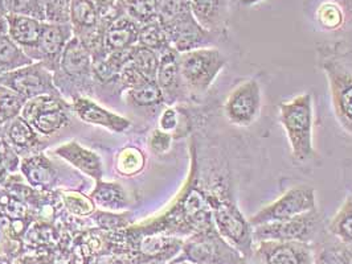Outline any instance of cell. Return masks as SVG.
Returning <instances> with one entry per match:
<instances>
[{
    "label": "cell",
    "mask_w": 352,
    "mask_h": 264,
    "mask_svg": "<svg viewBox=\"0 0 352 264\" xmlns=\"http://www.w3.org/2000/svg\"><path fill=\"white\" fill-rule=\"evenodd\" d=\"M314 248V264H352V248L339 239L323 241Z\"/></svg>",
    "instance_id": "cell-25"
},
{
    "label": "cell",
    "mask_w": 352,
    "mask_h": 264,
    "mask_svg": "<svg viewBox=\"0 0 352 264\" xmlns=\"http://www.w3.org/2000/svg\"><path fill=\"white\" fill-rule=\"evenodd\" d=\"M25 102L18 93L0 85V128L20 115Z\"/></svg>",
    "instance_id": "cell-35"
},
{
    "label": "cell",
    "mask_w": 352,
    "mask_h": 264,
    "mask_svg": "<svg viewBox=\"0 0 352 264\" xmlns=\"http://www.w3.org/2000/svg\"><path fill=\"white\" fill-rule=\"evenodd\" d=\"M73 110L76 115L85 123L100 125L117 134H122L130 128V121L121 115H117L104 107L97 105L85 97H77L73 102Z\"/></svg>",
    "instance_id": "cell-16"
},
{
    "label": "cell",
    "mask_w": 352,
    "mask_h": 264,
    "mask_svg": "<svg viewBox=\"0 0 352 264\" xmlns=\"http://www.w3.org/2000/svg\"><path fill=\"white\" fill-rule=\"evenodd\" d=\"M144 163L146 158L140 148L124 147L116 160V169L121 176H135L144 168Z\"/></svg>",
    "instance_id": "cell-32"
},
{
    "label": "cell",
    "mask_w": 352,
    "mask_h": 264,
    "mask_svg": "<svg viewBox=\"0 0 352 264\" xmlns=\"http://www.w3.org/2000/svg\"><path fill=\"white\" fill-rule=\"evenodd\" d=\"M261 1H265V0H241V4L243 5H254V4H258V3H261Z\"/></svg>",
    "instance_id": "cell-46"
},
{
    "label": "cell",
    "mask_w": 352,
    "mask_h": 264,
    "mask_svg": "<svg viewBox=\"0 0 352 264\" xmlns=\"http://www.w3.org/2000/svg\"><path fill=\"white\" fill-rule=\"evenodd\" d=\"M179 58L180 53L174 48H170L159 54L157 82L163 93L164 102L168 105L184 101L187 95H190L182 78Z\"/></svg>",
    "instance_id": "cell-14"
},
{
    "label": "cell",
    "mask_w": 352,
    "mask_h": 264,
    "mask_svg": "<svg viewBox=\"0 0 352 264\" xmlns=\"http://www.w3.org/2000/svg\"><path fill=\"white\" fill-rule=\"evenodd\" d=\"M130 99L137 106L141 107H155V106L163 105L164 97L163 93L159 88L157 81H144L141 85L135 88L127 90Z\"/></svg>",
    "instance_id": "cell-33"
},
{
    "label": "cell",
    "mask_w": 352,
    "mask_h": 264,
    "mask_svg": "<svg viewBox=\"0 0 352 264\" xmlns=\"http://www.w3.org/2000/svg\"><path fill=\"white\" fill-rule=\"evenodd\" d=\"M278 119L289 141L292 158L296 163H307L316 156L313 128V95L303 93L285 101L278 107Z\"/></svg>",
    "instance_id": "cell-3"
},
{
    "label": "cell",
    "mask_w": 352,
    "mask_h": 264,
    "mask_svg": "<svg viewBox=\"0 0 352 264\" xmlns=\"http://www.w3.org/2000/svg\"><path fill=\"white\" fill-rule=\"evenodd\" d=\"M7 14L45 21V11L37 0H3Z\"/></svg>",
    "instance_id": "cell-36"
},
{
    "label": "cell",
    "mask_w": 352,
    "mask_h": 264,
    "mask_svg": "<svg viewBox=\"0 0 352 264\" xmlns=\"http://www.w3.org/2000/svg\"><path fill=\"white\" fill-rule=\"evenodd\" d=\"M141 25L126 14L109 24L102 34V45L106 53L122 51L138 44Z\"/></svg>",
    "instance_id": "cell-20"
},
{
    "label": "cell",
    "mask_w": 352,
    "mask_h": 264,
    "mask_svg": "<svg viewBox=\"0 0 352 264\" xmlns=\"http://www.w3.org/2000/svg\"><path fill=\"white\" fill-rule=\"evenodd\" d=\"M6 15H7V11L4 7V1L0 0V16H6Z\"/></svg>",
    "instance_id": "cell-47"
},
{
    "label": "cell",
    "mask_w": 352,
    "mask_h": 264,
    "mask_svg": "<svg viewBox=\"0 0 352 264\" xmlns=\"http://www.w3.org/2000/svg\"><path fill=\"white\" fill-rule=\"evenodd\" d=\"M137 45L153 49L159 54L170 49V48H173L171 44H170L168 36L166 34V31H164V28L160 24L158 19L151 21V23L141 25Z\"/></svg>",
    "instance_id": "cell-28"
},
{
    "label": "cell",
    "mask_w": 352,
    "mask_h": 264,
    "mask_svg": "<svg viewBox=\"0 0 352 264\" xmlns=\"http://www.w3.org/2000/svg\"><path fill=\"white\" fill-rule=\"evenodd\" d=\"M74 36L71 23H44L43 34L37 49V62H41L48 71H56L64 49Z\"/></svg>",
    "instance_id": "cell-13"
},
{
    "label": "cell",
    "mask_w": 352,
    "mask_h": 264,
    "mask_svg": "<svg viewBox=\"0 0 352 264\" xmlns=\"http://www.w3.org/2000/svg\"><path fill=\"white\" fill-rule=\"evenodd\" d=\"M179 64L188 94L199 97L210 90L219 74L226 68L227 58L217 48L206 47L180 53Z\"/></svg>",
    "instance_id": "cell-5"
},
{
    "label": "cell",
    "mask_w": 352,
    "mask_h": 264,
    "mask_svg": "<svg viewBox=\"0 0 352 264\" xmlns=\"http://www.w3.org/2000/svg\"><path fill=\"white\" fill-rule=\"evenodd\" d=\"M54 154L57 156L68 161L80 172L85 173L97 181L102 180L104 176V165L100 156L93 151H89L85 147L80 145L77 141H69L67 144L60 145Z\"/></svg>",
    "instance_id": "cell-21"
},
{
    "label": "cell",
    "mask_w": 352,
    "mask_h": 264,
    "mask_svg": "<svg viewBox=\"0 0 352 264\" xmlns=\"http://www.w3.org/2000/svg\"><path fill=\"white\" fill-rule=\"evenodd\" d=\"M69 23L74 36L85 40L100 31V12L90 0H71Z\"/></svg>",
    "instance_id": "cell-22"
},
{
    "label": "cell",
    "mask_w": 352,
    "mask_h": 264,
    "mask_svg": "<svg viewBox=\"0 0 352 264\" xmlns=\"http://www.w3.org/2000/svg\"><path fill=\"white\" fill-rule=\"evenodd\" d=\"M347 19H349V20L352 23V10L349 12V14H347Z\"/></svg>",
    "instance_id": "cell-49"
},
{
    "label": "cell",
    "mask_w": 352,
    "mask_h": 264,
    "mask_svg": "<svg viewBox=\"0 0 352 264\" xmlns=\"http://www.w3.org/2000/svg\"><path fill=\"white\" fill-rule=\"evenodd\" d=\"M240 264H261L260 262H257V261H254V259H244L243 262Z\"/></svg>",
    "instance_id": "cell-48"
},
{
    "label": "cell",
    "mask_w": 352,
    "mask_h": 264,
    "mask_svg": "<svg viewBox=\"0 0 352 264\" xmlns=\"http://www.w3.org/2000/svg\"><path fill=\"white\" fill-rule=\"evenodd\" d=\"M0 85L14 90L25 101L47 94L61 97L54 84L52 71H48L41 62H34L18 71L1 74Z\"/></svg>",
    "instance_id": "cell-11"
},
{
    "label": "cell",
    "mask_w": 352,
    "mask_h": 264,
    "mask_svg": "<svg viewBox=\"0 0 352 264\" xmlns=\"http://www.w3.org/2000/svg\"><path fill=\"white\" fill-rule=\"evenodd\" d=\"M6 141L20 154L35 148L40 143V135L34 130V127L23 119L20 115L6 124Z\"/></svg>",
    "instance_id": "cell-23"
},
{
    "label": "cell",
    "mask_w": 352,
    "mask_h": 264,
    "mask_svg": "<svg viewBox=\"0 0 352 264\" xmlns=\"http://www.w3.org/2000/svg\"><path fill=\"white\" fill-rule=\"evenodd\" d=\"M212 219L219 234L245 259L253 256L254 239L249 219L240 211L227 181L217 176L207 188Z\"/></svg>",
    "instance_id": "cell-2"
},
{
    "label": "cell",
    "mask_w": 352,
    "mask_h": 264,
    "mask_svg": "<svg viewBox=\"0 0 352 264\" xmlns=\"http://www.w3.org/2000/svg\"><path fill=\"white\" fill-rule=\"evenodd\" d=\"M318 62L329 84L335 118L352 136V48L344 43L320 45Z\"/></svg>",
    "instance_id": "cell-1"
},
{
    "label": "cell",
    "mask_w": 352,
    "mask_h": 264,
    "mask_svg": "<svg viewBox=\"0 0 352 264\" xmlns=\"http://www.w3.org/2000/svg\"><path fill=\"white\" fill-rule=\"evenodd\" d=\"M168 36L171 47L179 53L211 47L214 36L207 32L194 18L191 5L186 4L174 14L158 19Z\"/></svg>",
    "instance_id": "cell-7"
},
{
    "label": "cell",
    "mask_w": 352,
    "mask_h": 264,
    "mask_svg": "<svg viewBox=\"0 0 352 264\" xmlns=\"http://www.w3.org/2000/svg\"><path fill=\"white\" fill-rule=\"evenodd\" d=\"M124 3L126 15L140 25L158 19L159 0H124Z\"/></svg>",
    "instance_id": "cell-34"
},
{
    "label": "cell",
    "mask_w": 352,
    "mask_h": 264,
    "mask_svg": "<svg viewBox=\"0 0 352 264\" xmlns=\"http://www.w3.org/2000/svg\"><path fill=\"white\" fill-rule=\"evenodd\" d=\"M320 214L318 209L297 217L264 224L253 228L254 243L261 241H298L310 243L320 229Z\"/></svg>",
    "instance_id": "cell-9"
},
{
    "label": "cell",
    "mask_w": 352,
    "mask_h": 264,
    "mask_svg": "<svg viewBox=\"0 0 352 264\" xmlns=\"http://www.w3.org/2000/svg\"><path fill=\"white\" fill-rule=\"evenodd\" d=\"M8 21V36L18 44L25 54L37 61V49L40 37L43 34L44 23L43 20L19 15H6Z\"/></svg>",
    "instance_id": "cell-17"
},
{
    "label": "cell",
    "mask_w": 352,
    "mask_h": 264,
    "mask_svg": "<svg viewBox=\"0 0 352 264\" xmlns=\"http://www.w3.org/2000/svg\"><path fill=\"white\" fill-rule=\"evenodd\" d=\"M8 35V21L6 16H0V37Z\"/></svg>",
    "instance_id": "cell-43"
},
{
    "label": "cell",
    "mask_w": 352,
    "mask_h": 264,
    "mask_svg": "<svg viewBox=\"0 0 352 264\" xmlns=\"http://www.w3.org/2000/svg\"><path fill=\"white\" fill-rule=\"evenodd\" d=\"M20 117L41 136H50L69 123L68 106L58 95H40L25 102Z\"/></svg>",
    "instance_id": "cell-8"
},
{
    "label": "cell",
    "mask_w": 352,
    "mask_h": 264,
    "mask_svg": "<svg viewBox=\"0 0 352 264\" xmlns=\"http://www.w3.org/2000/svg\"><path fill=\"white\" fill-rule=\"evenodd\" d=\"M7 175H8V169H7V167L4 164V160H3V156L0 154V184L4 182V180L7 178Z\"/></svg>",
    "instance_id": "cell-42"
},
{
    "label": "cell",
    "mask_w": 352,
    "mask_h": 264,
    "mask_svg": "<svg viewBox=\"0 0 352 264\" xmlns=\"http://www.w3.org/2000/svg\"><path fill=\"white\" fill-rule=\"evenodd\" d=\"M183 114L179 112L175 107H167L160 118H159V130L171 134L173 136H177V132L183 131Z\"/></svg>",
    "instance_id": "cell-39"
},
{
    "label": "cell",
    "mask_w": 352,
    "mask_h": 264,
    "mask_svg": "<svg viewBox=\"0 0 352 264\" xmlns=\"http://www.w3.org/2000/svg\"><path fill=\"white\" fill-rule=\"evenodd\" d=\"M154 264H168V263H154Z\"/></svg>",
    "instance_id": "cell-51"
},
{
    "label": "cell",
    "mask_w": 352,
    "mask_h": 264,
    "mask_svg": "<svg viewBox=\"0 0 352 264\" xmlns=\"http://www.w3.org/2000/svg\"><path fill=\"white\" fill-rule=\"evenodd\" d=\"M64 198V204L67 206V209L71 211L74 215H89L91 213H94V201L91 198H89L87 195H82L80 193H65L63 195Z\"/></svg>",
    "instance_id": "cell-38"
},
{
    "label": "cell",
    "mask_w": 352,
    "mask_h": 264,
    "mask_svg": "<svg viewBox=\"0 0 352 264\" xmlns=\"http://www.w3.org/2000/svg\"><path fill=\"white\" fill-rule=\"evenodd\" d=\"M329 231L336 239L352 248V194L335 214L329 225Z\"/></svg>",
    "instance_id": "cell-29"
},
{
    "label": "cell",
    "mask_w": 352,
    "mask_h": 264,
    "mask_svg": "<svg viewBox=\"0 0 352 264\" xmlns=\"http://www.w3.org/2000/svg\"><path fill=\"white\" fill-rule=\"evenodd\" d=\"M44 11L48 23H69L71 0H37Z\"/></svg>",
    "instance_id": "cell-37"
},
{
    "label": "cell",
    "mask_w": 352,
    "mask_h": 264,
    "mask_svg": "<svg viewBox=\"0 0 352 264\" xmlns=\"http://www.w3.org/2000/svg\"><path fill=\"white\" fill-rule=\"evenodd\" d=\"M338 3L343 7L346 15L352 10V0H338Z\"/></svg>",
    "instance_id": "cell-45"
},
{
    "label": "cell",
    "mask_w": 352,
    "mask_h": 264,
    "mask_svg": "<svg viewBox=\"0 0 352 264\" xmlns=\"http://www.w3.org/2000/svg\"><path fill=\"white\" fill-rule=\"evenodd\" d=\"M173 139L174 136L171 134H167L157 128L148 138V147L155 155H164L171 149Z\"/></svg>",
    "instance_id": "cell-40"
},
{
    "label": "cell",
    "mask_w": 352,
    "mask_h": 264,
    "mask_svg": "<svg viewBox=\"0 0 352 264\" xmlns=\"http://www.w3.org/2000/svg\"><path fill=\"white\" fill-rule=\"evenodd\" d=\"M90 1L96 5V8L98 10V12H101L111 0H90Z\"/></svg>",
    "instance_id": "cell-44"
},
{
    "label": "cell",
    "mask_w": 352,
    "mask_h": 264,
    "mask_svg": "<svg viewBox=\"0 0 352 264\" xmlns=\"http://www.w3.org/2000/svg\"><path fill=\"white\" fill-rule=\"evenodd\" d=\"M196 21L213 36L226 31L229 18V0H191Z\"/></svg>",
    "instance_id": "cell-19"
},
{
    "label": "cell",
    "mask_w": 352,
    "mask_h": 264,
    "mask_svg": "<svg viewBox=\"0 0 352 264\" xmlns=\"http://www.w3.org/2000/svg\"><path fill=\"white\" fill-rule=\"evenodd\" d=\"M245 258L219 234L214 226L191 234L180 254L170 263L240 264Z\"/></svg>",
    "instance_id": "cell-4"
},
{
    "label": "cell",
    "mask_w": 352,
    "mask_h": 264,
    "mask_svg": "<svg viewBox=\"0 0 352 264\" xmlns=\"http://www.w3.org/2000/svg\"><path fill=\"white\" fill-rule=\"evenodd\" d=\"M131 65L150 81H157L159 68V53L144 48L141 45H135L131 53Z\"/></svg>",
    "instance_id": "cell-31"
},
{
    "label": "cell",
    "mask_w": 352,
    "mask_h": 264,
    "mask_svg": "<svg viewBox=\"0 0 352 264\" xmlns=\"http://www.w3.org/2000/svg\"><path fill=\"white\" fill-rule=\"evenodd\" d=\"M19 169L28 184L35 188H45L52 185L56 177L51 161L43 155L24 158Z\"/></svg>",
    "instance_id": "cell-24"
},
{
    "label": "cell",
    "mask_w": 352,
    "mask_h": 264,
    "mask_svg": "<svg viewBox=\"0 0 352 264\" xmlns=\"http://www.w3.org/2000/svg\"><path fill=\"white\" fill-rule=\"evenodd\" d=\"M168 264H194V263H190V262H177V263H168Z\"/></svg>",
    "instance_id": "cell-50"
},
{
    "label": "cell",
    "mask_w": 352,
    "mask_h": 264,
    "mask_svg": "<svg viewBox=\"0 0 352 264\" xmlns=\"http://www.w3.org/2000/svg\"><path fill=\"white\" fill-rule=\"evenodd\" d=\"M58 71L72 81H81L82 84L93 77V57L82 38L73 36L69 40L63 53Z\"/></svg>",
    "instance_id": "cell-15"
},
{
    "label": "cell",
    "mask_w": 352,
    "mask_h": 264,
    "mask_svg": "<svg viewBox=\"0 0 352 264\" xmlns=\"http://www.w3.org/2000/svg\"><path fill=\"white\" fill-rule=\"evenodd\" d=\"M90 198L94 201L96 205L109 211L124 209L127 204L126 192L120 184L104 182L102 180L97 181V185L91 192Z\"/></svg>",
    "instance_id": "cell-27"
},
{
    "label": "cell",
    "mask_w": 352,
    "mask_h": 264,
    "mask_svg": "<svg viewBox=\"0 0 352 264\" xmlns=\"http://www.w3.org/2000/svg\"><path fill=\"white\" fill-rule=\"evenodd\" d=\"M250 259L261 264H314V248L298 241H261L254 243Z\"/></svg>",
    "instance_id": "cell-12"
},
{
    "label": "cell",
    "mask_w": 352,
    "mask_h": 264,
    "mask_svg": "<svg viewBox=\"0 0 352 264\" xmlns=\"http://www.w3.org/2000/svg\"><path fill=\"white\" fill-rule=\"evenodd\" d=\"M97 222L101 228H118L122 221V215L109 214V213H97Z\"/></svg>",
    "instance_id": "cell-41"
},
{
    "label": "cell",
    "mask_w": 352,
    "mask_h": 264,
    "mask_svg": "<svg viewBox=\"0 0 352 264\" xmlns=\"http://www.w3.org/2000/svg\"><path fill=\"white\" fill-rule=\"evenodd\" d=\"M263 107V90L257 80L249 78L230 90L224 102V115L236 127L254 123Z\"/></svg>",
    "instance_id": "cell-10"
},
{
    "label": "cell",
    "mask_w": 352,
    "mask_h": 264,
    "mask_svg": "<svg viewBox=\"0 0 352 264\" xmlns=\"http://www.w3.org/2000/svg\"><path fill=\"white\" fill-rule=\"evenodd\" d=\"M184 239L163 232H150L140 242V254L150 263H170L180 254Z\"/></svg>",
    "instance_id": "cell-18"
},
{
    "label": "cell",
    "mask_w": 352,
    "mask_h": 264,
    "mask_svg": "<svg viewBox=\"0 0 352 264\" xmlns=\"http://www.w3.org/2000/svg\"><path fill=\"white\" fill-rule=\"evenodd\" d=\"M314 209H317L314 188L309 185H296L248 219L252 228H256L264 224L285 221Z\"/></svg>",
    "instance_id": "cell-6"
},
{
    "label": "cell",
    "mask_w": 352,
    "mask_h": 264,
    "mask_svg": "<svg viewBox=\"0 0 352 264\" xmlns=\"http://www.w3.org/2000/svg\"><path fill=\"white\" fill-rule=\"evenodd\" d=\"M318 24L320 25L322 29L334 32L343 28L347 15L343 10V7L334 0H327L322 4H319L316 12Z\"/></svg>",
    "instance_id": "cell-30"
},
{
    "label": "cell",
    "mask_w": 352,
    "mask_h": 264,
    "mask_svg": "<svg viewBox=\"0 0 352 264\" xmlns=\"http://www.w3.org/2000/svg\"><path fill=\"white\" fill-rule=\"evenodd\" d=\"M34 60L8 35L0 37V75L32 65Z\"/></svg>",
    "instance_id": "cell-26"
}]
</instances>
